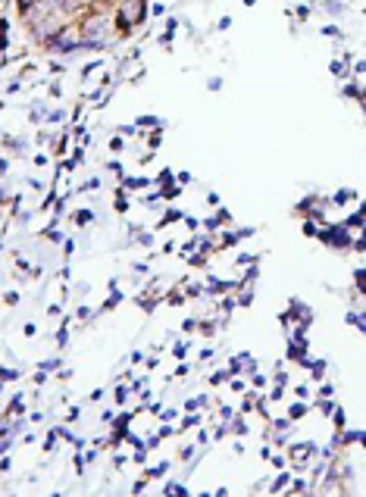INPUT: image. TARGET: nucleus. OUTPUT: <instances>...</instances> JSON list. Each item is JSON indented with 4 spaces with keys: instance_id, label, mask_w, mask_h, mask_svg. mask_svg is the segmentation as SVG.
I'll use <instances>...</instances> for the list:
<instances>
[{
    "instance_id": "obj_45",
    "label": "nucleus",
    "mask_w": 366,
    "mask_h": 497,
    "mask_svg": "<svg viewBox=\"0 0 366 497\" xmlns=\"http://www.w3.org/2000/svg\"><path fill=\"white\" fill-rule=\"evenodd\" d=\"M185 375H188V366H178V369H175V375H172V379H185Z\"/></svg>"
},
{
    "instance_id": "obj_19",
    "label": "nucleus",
    "mask_w": 366,
    "mask_h": 497,
    "mask_svg": "<svg viewBox=\"0 0 366 497\" xmlns=\"http://www.w3.org/2000/svg\"><path fill=\"white\" fill-rule=\"evenodd\" d=\"M266 460H269V463H272V466H276V469H285V466H288V457H279V453H269Z\"/></svg>"
},
{
    "instance_id": "obj_25",
    "label": "nucleus",
    "mask_w": 366,
    "mask_h": 497,
    "mask_svg": "<svg viewBox=\"0 0 366 497\" xmlns=\"http://www.w3.org/2000/svg\"><path fill=\"white\" fill-rule=\"evenodd\" d=\"M232 416H235V410H232V407H225V404L219 407V422H228Z\"/></svg>"
},
{
    "instance_id": "obj_44",
    "label": "nucleus",
    "mask_w": 366,
    "mask_h": 497,
    "mask_svg": "<svg viewBox=\"0 0 366 497\" xmlns=\"http://www.w3.org/2000/svg\"><path fill=\"white\" fill-rule=\"evenodd\" d=\"M294 394H297V397H307L310 391H307V385H297V388H294Z\"/></svg>"
},
{
    "instance_id": "obj_39",
    "label": "nucleus",
    "mask_w": 366,
    "mask_h": 497,
    "mask_svg": "<svg viewBox=\"0 0 366 497\" xmlns=\"http://www.w3.org/2000/svg\"><path fill=\"white\" fill-rule=\"evenodd\" d=\"M6 304L16 306V304H19V294H16V291H6Z\"/></svg>"
},
{
    "instance_id": "obj_36",
    "label": "nucleus",
    "mask_w": 366,
    "mask_h": 497,
    "mask_svg": "<svg viewBox=\"0 0 366 497\" xmlns=\"http://www.w3.org/2000/svg\"><path fill=\"white\" fill-rule=\"evenodd\" d=\"M35 331H38V325H35V322H28V325L22 329V335H25V338H35Z\"/></svg>"
},
{
    "instance_id": "obj_3",
    "label": "nucleus",
    "mask_w": 366,
    "mask_h": 497,
    "mask_svg": "<svg viewBox=\"0 0 366 497\" xmlns=\"http://www.w3.org/2000/svg\"><path fill=\"white\" fill-rule=\"evenodd\" d=\"M228 291H235V281H219V278H210V281H207V294H213V297L228 294Z\"/></svg>"
},
{
    "instance_id": "obj_32",
    "label": "nucleus",
    "mask_w": 366,
    "mask_h": 497,
    "mask_svg": "<svg viewBox=\"0 0 366 497\" xmlns=\"http://www.w3.org/2000/svg\"><path fill=\"white\" fill-rule=\"evenodd\" d=\"M244 388H248V382H241V379H232V391H235V394H244Z\"/></svg>"
},
{
    "instance_id": "obj_31",
    "label": "nucleus",
    "mask_w": 366,
    "mask_h": 497,
    "mask_svg": "<svg viewBox=\"0 0 366 497\" xmlns=\"http://www.w3.org/2000/svg\"><path fill=\"white\" fill-rule=\"evenodd\" d=\"M241 281H251V285H253V281H257V266H253V263H251V269L244 272V278H241Z\"/></svg>"
},
{
    "instance_id": "obj_33",
    "label": "nucleus",
    "mask_w": 366,
    "mask_h": 497,
    "mask_svg": "<svg viewBox=\"0 0 366 497\" xmlns=\"http://www.w3.org/2000/svg\"><path fill=\"white\" fill-rule=\"evenodd\" d=\"M213 354H216L213 347H203V350H200V363H210V359H213Z\"/></svg>"
},
{
    "instance_id": "obj_24",
    "label": "nucleus",
    "mask_w": 366,
    "mask_h": 497,
    "mask_svg": "<svg viewBox=\"0 0 366 497\" xmlns=\"http://www.w3.org/2000/svg\"><path fill=\"white\" fill-rule=\"evenodd\" d=\"M160 419H163V422H172V419L178 416V410H172V407H169V410H160V413H157Z\"/></svg>"
},
{
    "instance_id": "obj_27",
    "label": "nucleus",
    "mask_w": 366,
    "mask_h": 497,
    "mask_svg": "<svg viewBox=\"0 0 366 497\" xmlns=\"http://www.w3.org/2000/svg\"><path fill=\"white\" fill-rule=\"evenodd\" d=\"M285 397V385H276V388L269 391V400H282Z\"/></svg>"
},
{
    "instance_id": "obj_46",
    "label": "nucleus",
    "mask_w": 366,
    "mask_h": 497,
    "mask_svg": "<svg viewBox=\"0 0 366 497\" xmlns=\"http://www.w3.org/2000/svg\"><path fill=\"white\" fill-rule=\"evenodd\" d=\"M100 422H107V425L113 422V410H104V416H100Z\"/></svg>"
},
{
    "instance_id": "obj_22",
    "label": "nucleus",
    "mask_w": 366,
    "mask_h": 497,
    "mask_svg": "<svg viewBox=\"0 0 366 497\" xmlns=\"http://www.w3.org/2000/svg\"><path fill=\"white\" fill-rule=\"evenodd\" d=\"M163 494H188V488H185V485H172V482H169V485L163 488Z\"/></svg>"
},
{
    "instance_id": "obj_34",
    "label": "nucleus",
    "mask_w": 366,
    "mask_h": 497,
    "mask_svg": "<svg viewBox=\"0 0 366 497\" xmlns=\"http://www.w3.org/2000/svg\"><path fill=\"white\" fill-rule=\"evenodd\" d=\"M75 222H79V225H84V222H91V213H88V210L75 213Z\"/></svg>"
},
{
    "instance_id": "obj_35",
    "label": "nucleus",
    "mask_w": 366,
    "mask_h": 497,
    "mask_svg": "<svg viewBox=\"0 0 366 497\" xmlns=\"http://www.w3.org/2000/svg\"><path fill=\"white\" fill-rule=\"evenodd\" d=\"M75 472H79V475H84V457H79V453H75Z\"/></svg>"
},
{
    "instance_id": "obj_28",
    "label": "nucleus",
    "mask_w": 366,
    "mask_h": 497,
    "mask_svg": "<svg viewBox=\"0 0 366 497\" xmlns=\"http://www.w3.org/2000/svg\"><path fill=\"white\" fill-rule=\"evenodd\" d=\"M347 322H354L357 331H363V316H360V313H347Z\"/></svg>"
},
{
    "instance_id": "obj_6",
    "label": "nucleus",
    "mask_w": 366,
    "mask_h": 497,
    "mask_svg": "<svg viewBox=\"0 0 366 497\" xmlns=\"http://www.w3.org/2000/svg\"><path fill=\"white\" fill-rule=\"evenodd\" d=\"M197 425H200V416H197V410H194V416H191V413H185L182 425H178L175 432H188V428H197Z\"/></svg>"
},
{
    "instance_id": "obj_29",
    "label": "nucleus",
    "mask_w": 366,
    "mask_h": 497,
    "mask_svg": "<svg viewBox=\"0 0 366 497\" xmlns=\"http://www.w3.org/2000/svg\"><path fill=\"white\" fill-rule=\"evenodd\" d=\"M13 379H19L16 369H0V382H13Z\"/></svg>"
},
{
    "instance_id": "obj_21",
    "label": "nucleus",
    "mask_w": 366,
    "mask_h": 497,
    "mask_svg": "<svg viewBox=\"0 0 366 497\" xmlns=\"http://www.w3.org/2000/svg\"><path fill=\"white\" fill-rule=\"evenodd\" d=\"M329 416H332V419H335V425H338V428H341V425H344V419H347V416H344V410H341V407H335V410H332V413H329Z\"/></svg>"
},
{
    "instance_id": "obj_4",
    "label": "nucleus",
    "mask_w": 366,
    "mask_h": 497,
    "mask_svg": "<svg viewBox=\"0 0 366 497\" xmlns=\"http://www.w3.org/2000/svg\"><path fill=\"white\" fill-rule=\"evenodd\" d=\"M307 413H310V404H304V397H297L294 404L288 407V419H291V422H294V419H304Z\"/></svg>"
},
{
    "instance_id": "obj_20",
    "label": "nucleus",
    "mask_w": 366,
    "mask_h": 497,
    "mask_svg": "<svg viewBox=\"0 0 366 497\" xmlns=\"http://www.w3.org/2000/svg\"><path fill=\"white\" fill-rule=\"evenodd\" d=\"M200 294H203L200 285H194V281H188V285H185V297H200Z\"/></svg>"
},
{
    "instance_id": "obj_41",
    "label": "nucleus",
    "mask_w": 366,
    "mask_h": 497,
    "mask_svg": "<svg viewBox=\"0 0 366 497\" xmlns=\"http://www.w3.org/2000/svg\"><path fill=\"white\" fill-rule=\"evenodd\" d=\"M47 316H63V306H59V304H54V306H47Z\"/></svg>"
},
{
    "instance_id": "obj_1",
    "label": "nucleus",
    "mask_w": 366,
    "mask_h": 497,
    "mask_svg": "<svg viewBox=\"0 0 366 497\" xmlns=\"http://www.w3.org/2000/svg\"><path fill=\"white\" fill-rule=\"evenodd\" d=\"M113 16L135 28V25H141L144 19H147V0H116Z\"/></svg>"
},
{
    "instance_id": "obj_37",
    "label": "nucleus",
    "mask_w": 366,
    "mask_h": 497,
    "mask_svg": "<svg viewBox=\"0 0 366 497\" xmlns=\"http://www.w3.org/2000/svg\"><path fill=\"white\" fill-rule=\"evenodd\" d=\"M79 413H82L79 407H69V413H66V422H75V419H79Z\"/></svg>"
},
{
    "instance_id": "obj_9",
    "label": "nucleus",
    "mask_w": 366,
    "mask_h": 497,
    "mask_svg": "<svg viewBox=\"0 0 366 497\" xmlns=\"http://www.w3.org/2000/svg\"><path fill=\"white\" fill-rule=\"evenodd\" d=\"M22 413H25V400H22V394H19V397L10 400V407H6V416H22Z\"/></svg>"
},
{
    "instance_id": "obj_23",
    "label": "nucleus",
    "mask_w": 366,
    "mask_h": 497,
    "mask_svg": "<svg viewBox=\"0 0 366 497\" xmlns=\"http://www.w3.org/2000/svg\"><path fill=\"white\" fill-rule=\"evenodd\" d=\"M113 207H116L119 213H125V210H129V200H125V194H119V191H116V203H113Z\"/></svg>"
},
{
    "instance_id": "obj_2",
    "label": "nucleus",
    "mask_w": 366,
    "mask_h": 497,
    "mask_svg": "<svg viewBox=\"0 0 366 497\" xmlns=\"http://www.w3.org/2000/svg\"><path fill=\"white\" fill-rule=\"evenodd\" d=\"M313 453H316V444H313V441L291 444V447H288V463H291L294 469H304V466L313 460Z\"/></svg>"
},
{
    "instance_id": "obj_42",
    "label": "nucleus",
    "mask_w": 366,
    "mask_h": 497,
    "mask_svg": "<svg viewBox=\"0 0 366 497\" xmlns=\"http://www.w3.org/2000/svg\"><path fill=\"white\" fill-rule=\"evenodd\" d=\"M144 488H147V478H141V482H135V485H132V491L138 494V491H144Z\"/></svg>"
},
{
    "instance_id": "obj_10",
    "label": "nucleus",
    "mask_w": 366,
    "mask_h": 497,
    "mask_svg": "<svg viewBox=\"0 0 366 497\" xmlns=\"http://www.w3.org/2000/svg\"><path fill=\"white\" fill-rule=\"evenodd\" d=\"M163 301H166L169 306H182V304H185V291H166Z\"/></svg>"
},
{
    "instance_id": "obj_5",
    "label": "nucleus",
    "mask_w": 366,
    "mask_h": 497,
    "mask_svg": "<svg viewBox=\"0 0 366 497\" xmlns=\"http://www.w3.org/2000/svg\"><path fill=\"white\" fill-rule=\"evenodd\" d=\"M228 432L238 435V438H241V435L248 438V432H251V428H248V422H244V416H232V419H228Z\"/></svg>"
},
{
    "instance_id": "obj_12",
    "label": "nucleus",
    "mask_w": 366,
    "mask_h": 497,
    "mask_svg": "<svg viewBox=\"0 0 366 497\" xmlns=\"http://www.w3.org/2000/svg\"><path fill=\"white\" fill-rule=\"evenodd\" d=\"M56 441H59V432H56V428H50V435H47V441H44V453H54Z\"/></svg>"
},
{
    "instance_id": "obj_8",
    "label": "nucleus",
    "mask_w": 366,
    "mask_h": 497,
    "mask_svg": "<svg viewBox=\"0 0 366 497\" xmlns=\"http://www.w3.org/2000/svg\"><path fill=\"white\" fill-rule=\"evenodd\" d=\"M228 379H232V372H228V369H216V372H213V375H210L207 382L213 385V388H219V385H225Z\"/></svg>"
},
{
    "instance_id": "obj_26",
    "label": "nucleus",
    "mask_w": 366,
    "mask_h": 497,
    "mask_svg": "<svg viewBox=\"0 0 366 497\" xmlns=\"http://www.w3.org/2000/svg\"><path fill=\"white\" fill-rule=\"evenodd\" d=\"M248 379H251V385H253V388H263V385H266V375H260V372L248 375Z\"/></svg>"
},
{
    "instance_id": "obj_18",
    "label": "nucleus",
    "mask_w": 366,
    "mask_h": 497,
    "mask_svg": "<svg viewBox=\"0 0 366 497\" xmlns=\"http://www.w3.org/2000/svg\"><path fill=\"white\" fill-rule=\"evenodd\" d=\"M185 354H188V341H178V344L172 347V357H175V359H185Z\"/></svg>"
},
{
    "instance_id": "obj_16",
    "label": "nucleus",
    "mask_w": 366,
    "mask_h": 497,
    "mask_svg": "<svg viewBox=\"0 0 366 497\" xmlns=\"http://www.w3.org/2000/svg\"><path fill=\"white\" fill-rule=\"evenodd\" d=\"M166 469H169V463H160V466H154V469H147V472H144V478H160V475L166 472Z\"/></svg>"
},
{
    "instance_id": "obj_7",
    "label": "nucleus",
    "mask_w": 366,
    "mask_h": 497,
    "mask_svg": "<svg viewBox=\"0 0 366 497\" xmlns=\"http://www.w3.org/2000/svg\"><path fill=\"white\" fill-rule=\"evenodd\" d=\"M288 482H291V472H279V475H276V482L269 485V491H272V494L285 491V485H288Z\"/></svg>"
},
{
    "instance_id": "obj_43",
    "label": "nucleus",
    "mask_w": 366,
    "mask_h": 497,
    "mask_svg": "<svg viewBox=\"0 0 366 497\" xmlns=\"http://www.w3.org/2000/svg\"><path fill=\"white\" fill-rule=\"evenodd\" d=\"M178 457H182V460H191V457H194V447H182V453H178Z\"/></svg>"
},
{
    "instance_id": "obj_14",
    "label": "nucleus",
    "mask_w": 366,
    "mask_h": 497,
    "mask_svg": "<svg viewBox=\"0 0 366 497\" xmlns=\"http://www.w3.org/2000/svg\"><path fill=\"white\" fill-rule=\"evenodd\" d=\"M235 306H238V304H235V297H228V294L223 297V301H219V310H223V316H228V313L235 310Z\"/></svg>"
},
{
    "instance_id": "obj_47",
    "label": "nucleus",
    "mask_w": 366,
    "mask_h": 497,
    "mask_svg": "<svg viewBox=\"0 0 366 497\" xmlns=\"http://www.w3.org/2000/svg\"><path fill=\"white\" fill-rule=\"evenodd\" d=\"M276 385H288V375H285V372H276Z\"/></svg>"
},
{
    "instance_id": "obj_40",
    "label": "nucleus",
    "mask_w": 366,
    "mask_h": 497,
    "mask_svg": "<svg viewBox=\"0 0 366 497\" xmlns=\"http://www.w3.org/2000/svg\"><path fill=\"white\" fill-rule=\"evenodd\" d=\"M182 329H185V331H194V329H197V319H185Z\"/></svg>"
},
{
    "instance_id": "obj_13",
    "label": "nucleus",
    "mask_w": 366,
    "mask_h": 497,
    "mask_svg": "<svg viewBox=\"0 0 366 497\" xmlns=\"http://www.w3.org/2000/svg\"><path fill=\"white\" fill-rule=\"evenodd\" d=\"M122 301V294H116V291H110V297H107V304L100 306V313H107V310H116V304Z\"/></svg>"
},
{
    "instance_id": "obj_30",
    "label": "nucleus",
    "mask_w": 366,
    "mask_h": 497,
    "mask_svg": "<svg viewBox=\"0 0 366 497\" xmlns=\"http://www.w3.org/2000/svg\"><path fill=\"white\" fill-rule=\"evenodd\" d=\"M75 316H79L82 322H88V319H91V306H84V304H82L79 310H75Z\"/></svg>"
},
{
    "instance_id": "obj_17",
    "label": "nucleus",
    "mask_w": 366,
    "mask_h": 497,
    "mask_svg": "<svg viewBox=\"0 0 366 497\" xmlns=\"http://www.w3.org/2000/svg\"><path fill=\"white\" fill-rule=\"evenodd\" d=\"M38 369H44V372H54V369H59V357H50V359H44V363H41Z\"/></svg>"
},
{
    "instance_id": "obj_11",
    "label": "nucleus",
    "mask_w": 366,
    "mask_h": 497,
    "mask_svg": "<svg viewBox=\"0 0 366 497\" xmlns=\"http://www.w3.org/2000/svg\"><path fill=\"white\" fill-rule=\"evenodd\" d=\"M216 329H219V322L216 319H203V322H197V331H200V335H216Z\"/></svg>"
},
{
    "instance_id": "obj_38",
    "label": "nucleus",
    "mask_w": 366,
    "mask_h": 497,
    "mask_svg": "<svg viewBox=\"0 0 366 497\" xmlns=\"http://www.w3.org/2000/svg\"><path fill=\"white\" fill-rule=\"evenodd\" d=\"M47 241H54V244H59V241H63V235H59V231H54V228H50V231H47Z\"/></svg>"
},
{
    "instance_id": "obj_15",
    "label": "nucleus",
    "mask_w": 366,
    "mask_h": 497,
    "mask_svg": "<svg viewBox=\"0 0 366 497\" xmlns=\"http://www.w3.org/2000/svg\"><path fill=\"white\" fill-rule=\"evenodd\" d=\"M125 397H129V388H122V385H119V388L113 391V400H116V407H125Z\"/></svg>"
}]
</instances>
